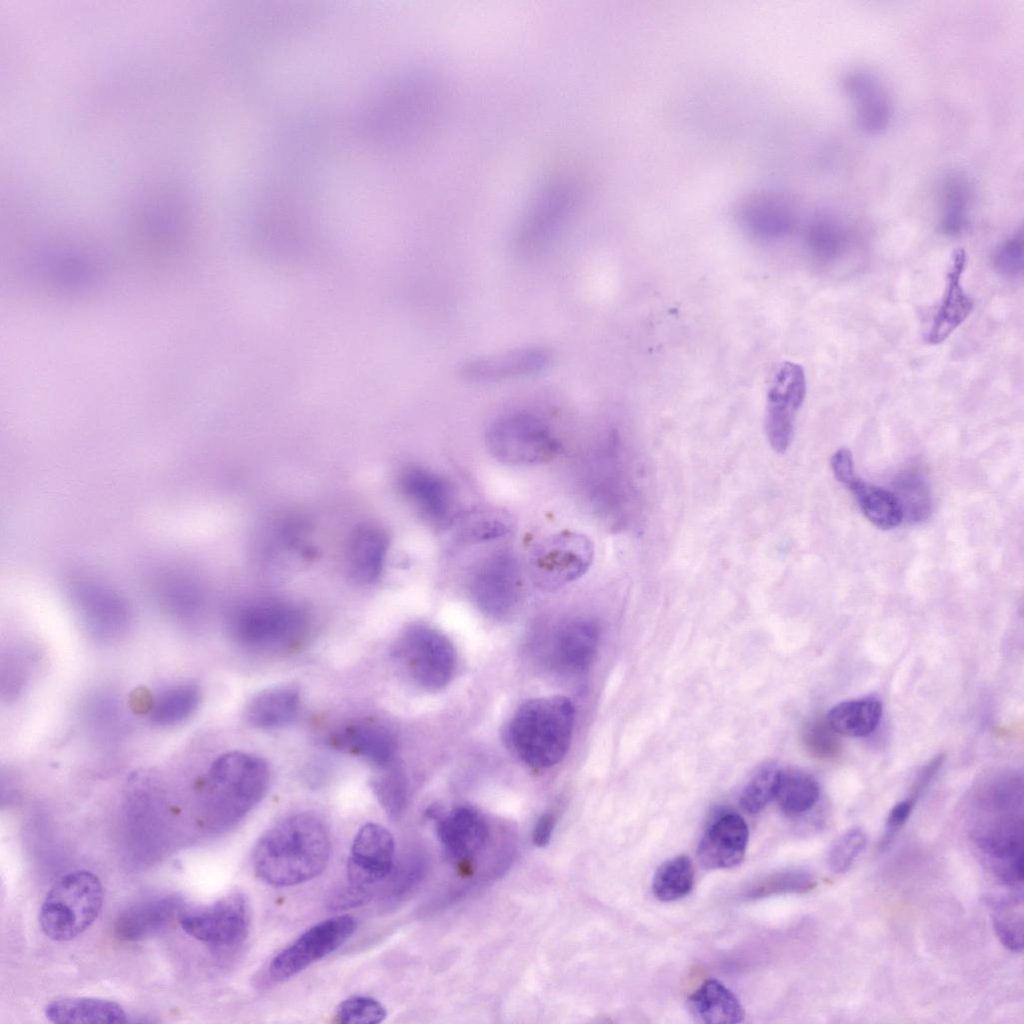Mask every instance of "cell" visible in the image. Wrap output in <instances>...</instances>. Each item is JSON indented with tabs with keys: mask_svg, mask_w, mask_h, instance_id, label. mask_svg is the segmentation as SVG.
Here are the masks:
<instances>
[{
	"mask_svg": "<svg viewBox=\"0 0 1024 1024\" xmlns=\"http://www.w3.org/2000/svg\"><path fill=\"white\" fill-rule=\"evenodd\" d=\"M330 855L331 838L324 820L312 812H298L263 834L254 847L252 864L265 883L289 887L321 874Z\"/></svg>",
	"mask_w": 1024,
	"mask_h": 1024,
	"instance_id": "1",
	"label": "cell"
},
{
	"mask_svg": "<svg viewBox=\"0 0 1024 1024\" xmlns=\"http://www.w3.org/2000/svg\"><path fill=\"white\" fill-rule=\"evenodd\" d=\"M268 782L269 770L263 759L238 751L219 756L198 787L206 827L224 831L236 825L264 796Z\"/></svg>",
	"mask_w": 1024,
	"mask_h": 1024,
	"instance_id": "2",
	"label": "cell"
},
{
	"mask_svg": "<svg viewBox=\"0 0 1024 1024\" xmlns=\"http://www.w3.org/2000/svg\"><path fill=\"white\" fill-rule=\"evenodd\" d=\"M575 709L561 695L531 699L511 719L508 738L517 756L534 768H548L566 755L572 738Z\"/></svg>",
	"mask_w": 1024,
	"mask_h": 1024,
	"instance_id": "3",
	"label": "cell"
},
{
	"mask_svg": "<svg viewBox=\"0 0 1024 1024\" xmlns=\"http://www.w3.org/2000/svg\"><path fill=\"white\" fill-rule=\"evenodd\" d=\"M104 890L98 876L87 870L62 875L49 889L39 911L43 933L58 942L69 941L98 918Z\"/></svg>",
	"mask_w": 1024,
	"mask_h": 1024,
	"instance_id": "4",
	"label": "cell"
},
{
	"mask_svg": "<svg viewBox=\"0 0 1024 1024\" xmlns=\"http://www.w3.org/2000/svg\"><path fill=\"white\" fill-rule=\"evenodd\" d=\"M307 624V616L300 607L282 600L266 599L241 607L233 617L232 632L246 647L282 650L304 636Z\"/></svg>",
	"mask_w": 1024,
	"mask_h": 1024,
	"instance_id": "5",
	"label": "cell"
},
{
	"mask_svg": "<svg viewBox=\"0 0 1024 1024\" xmlns=\"http://www.w3.org/2000/svg\"><path fill=\"white\" fill-rule=\"evenodd\" d=\"M394 655L408 677L425 690L442 689L455 672L456 655L452 643L427 625L409 627L396 644Z\"/></svg>",
	"mask_w": 1024,
	"mask_h": 1024,
	"instance_id": "6",
	"label": "cell"
},
{
	"mask_svg": "<svg viewBox=\"0 0 1024 1024\" xmlns=\"http://www.w3.org/2000/svg\"><path fill=\"white\" fill-rule=\"evenodd\" d=\"M486 441L492 456L510 465L547 463L560 449L547 425L528 413H514L496 420L488 429Z\"/></svg>",
	"mask_w": 1024,
	"mask_h": 1024,
	"instance_id": "7",
	"label": "cell"
},
{
	"mask_svg": "<svg viewBox=\"0 0 1024 1024\" xmlns=\"http://www.w3.org/2000/svg\"><path fill=\"white\" fill-rule=\"evenodd\" d=\"M355 929L356 920L348 914L315 924L273 957L263 972L262 981L279 983L295 976L337 950Z\"/></svg>",
	"mask_w": 1024,
	"mask_h": 1024,
	"instance_id": "8",
	"label": "cell"
},
{
	"mask_svg": "<svg viewBox=\"0 0 1024 1024\" xmlns=\"http://www.w3.org/2000/svg\"><path fill=\"white\" fill-rule=\"evenodd\" d=\"M593 558L592 541L584 534L565 530L546 538L532 551L531 576L539 588L556 590L581 578Z\"/></svg>",
	"mask_w": 1024,
	"mask_h": 1024,
	"instance_id": "9",
	"label": "cell"
},
{
	"mask_svg": "<svg viewBox=\"0 0 1024 1024\" xmlns=\"http://www.w3.org/2000/svg\"><path fill=\"white\" fill-rule=\"evenodd\" d=\"M178 921L188 935L201 942L233 947L248 935L250 906L245 895L235 892L211 905L181 910Z\"/></svg>",
	"mask_w": 1024,
	"mask_h": 1024,
	"instance_id": "10",
	"label": "cell"
},
{
	"mask_svg": "<svg viewBox=\"0 0 1024 1024\" xmlns=\"http://www.w3.org/2000/svg\"><path fill=\"white\" fill-rule=\"evenodd\" d=\"M806 395V377L803 367L786 361L773 374L766 401L765 431L772 449L785 453L793 436L797 413Z\"/></svg>",
	"mask_w": 1024,
	"mask_h": 1024,
	"instance_id": "11",
	"label": "cell"
},
{
	"mask_svg": "<svg viewBox=\"0 0 1024 1024\" xmlns=\"http://www.w3.org/2000/svg\"><path fill=\"white\" fill-rule=\"evenodd\" d=\"M469 590L478 608L492 617H502L515 607L521 593V574L516 558L497 551L472 569Z\"/></svg>",
	"mask_w": 1024,
	"mask_h": 1024,
	"instance_id": "12",
	"label": "cell"
},
{
	"mask_svg": "<svg viewBox=\"0 0 1024 1024\" xmlns=\"http://www.w3.org/2000/svg\"><path fill=\"white\" fill-rule=\"evenodd\" d=\"M395 864L391 833L376 823H366L356 833L347 861L349 885L370 892L384 882Z\"/></svg>",
	"mask_w": 1024,
	"mask_h": 1024,
	"instance_id": "13",
	"label": "cell"
},
{
	"mask_svg": "<svg viewBox=\"0 0 1024 1024\" xmlns=\"http://www.w3.org/2000/svg\"><path fill=\"white\" fill-rule=\"evenodd\" d=\"M428 816L436 820L438 838L452 860H469L486 846L489 829L478 811L462 806L447 814H440L432 808Z\"/></svg>",
	"mask_w": 1024,
	"mask_h": 1024,
	"instance_id": "14",
	"label": "cell"
},
{
	"mask_svg": "<svg viewBox=\"0 0 1024 1024\" xmlns=\"http://www.w3.org/2000/svg\"><path fill=\"white\" fill-rule=\"evenodd\" d=\"M553 361V353L544 347H526L483 358L471 359L459 368L462 379L470 382H494L535 374Z\"/></svg>",
	"mask_w": 1024,
	"mask_h": 1024,
	"instance_id": "15",
	"label": "cell"
},
{
	"mask_svg": "<svg viewBox=\"0 0 1024 1024\" xmlns=\"http://www.w3.org/2000/svg\"><path fill=\"white\" fill-rule=\"evenodd\" d=\"M748 826L736 813L716 818L706 829L698 848L697 857L703 868L726 869L740 864L748 843Z\"/></svg>",
	"mask_w": 1024,
	"mask_h": 1024,
	"instance_id": "16",
	"label": "cell"
},
{
	"mask_svg": "<svg viewBox=\"0 0 1024 1024\" xmlns=\"http://www.w3.org/2000/svg\"><path fill=\"white\" fill-rule=\"evenodd\" d=\"M966 262L965 250L956 249L946 275L943 297L925 334V341L928 344L937 345L944 342L967 319L973 309V300L961 285Z\"/></svg>",
	"mask_w": 1024,
	"mask_h": 1024,
	"instance_id": "17",
	"label": "cell"
},
{
	"mask_svg": "<svg viewBox=\"0 0 1024 1024\" xmlns=\"http://www.w3.org/2000/svg\"><path fill=\"white\" fill-rule=\"evenodd\" d=\"M843 89L852 99L858 128L867 134L883 132L892 117L890 97L879 79L863 70L847 73Z\"/></svg>",
	"mask_w": 1024,
	"mask_h": 1024,
	"instance_id": "18",
	"label": "cell"
},
{
	"mask_svg": "<svg viewBox=\"0 0 1024 1024\" xmlns=\"http://www.w3.org/2000/svg\"><path fill=\"white\" fill-rule=\"evenodd\" d=\"M400 488L426 520L436 524L448 520L453 507V492L440 475L422 467H409L400 477Z\"/></svg>",
	"mask_w": 1024,
	"mask_h": 1024,
	"instance_id": "19",
	"label": "cell"
},
{
	"mask_svg": "<svg viewBox=\"0 0 1024 1024\" xmlns=\"http://www.w3.org/2000/svg\"><path fill=\"white\" fill-rule=\"evenodd\" d=\"M182 902L166 896L136 904L122 912L114 923V933L122 941H139L151 937L178 918Z\"/></svg>",
	"mask_w": 1024,
	"mask_h": 1024,
	"instance_id": "20",
	"label": "cell"
},
{
	"mask_svg": "<svg viewBox=\"0 0 1024 1024\" xmlns=\"http://www.w3.org/2000/svg\"><path fill=\"white\" fill-rule=\"evenodd\" d=\"M387 552L388 538L382 529L372 524L355 528L346 548L348 575L360 584L375 582L384 569Z\"/></svg>",
	"mask_w": 1024,
	"mask_h": 1024,
	"instance_id": "21",
	"label": "cell"
},
{
	"mask_svg": "<svg viewBox=\"0 0 1024 1024\" xmlns=\"http://www.w3.org/2000/svg\"><path fill=\"white\" fill-rule=\"evenodd\" d=\"M598 641L599 631L594 622L585 619L570 621L555 635L552 659L565 672H583L596 655Z\"/></svg>",
	"mask_w": 1024,
	"mask_h": 1024,
	"instance_id": "22",
	"label": "cell"
},
{
	"mask_svg": "<svg viewBox=\"0 0 1024 1024\" xmlns=\"http://www.w3.org/2000/svg\"><path fill=\"white\" fill-rule=\"evenodd\" d=\"M330 742L334 748L360 756L381 769L391 766L395 756L394 738L387 729L376 725L347 727L336 733Z\"/></svg>",
	"mask_w": 1024,
	"mask_h": 1024,
	"instance_id": "23",
	"label": "cell"
},
{
	"mask_svg": "<svg viewBox=\"0 0 1024 1024\" xmlns=\"http://www.w3.org/2000/svg\"><path fill=\"white\" fill-rule=\"evenodd\" d=\"M46 1018L57 1024H120L127 1015L116 1002L91 997L56 999L45 1007Z\"/></svg>",
	"mask_w": 1024,
	"mask_h": 1024,
	"instance_id": "24",
	"label": "cell"
},
{
	"mask_svg": "<svg viewBox=\"0 0 1024 1024\" xmlns=\"http://www.w3.org/2000/svg\"><path fill=\"white\" fill-rule=\"evenodd\" d=\"M694 1018L706 1024H736L744 1019L737 997L715 979L705 981L689 998Z\"/></svg>",
	"mask_w": 1024,
	"mask_h": 1024,
	"instance_id": "25",
	"label": "cell"
},
{
	"mask_svg": "<svg viewBox=\"0 0 1024 1024\" xmlns=\"http://www.w3.org/2000/svg\"><path fill=\"white\" fill-rule=\"evenodd\" d=\"M299 703V692L294 687L268 689L249 701L245 709V718L249 724L257 728H278L294 720Z\"/></svg>",
	"mask_w": 1024,
	"mask_h": 1024,
	"instance_id": "26",
	"label": "cell"
},
{
	"mask_svg": "<svg viewBox=\"0 0 1024 1024\" xmlns=\"http://www.w3.org/2000/svg\"><path fill=\"white\" fill-rule=\"evenodd\" d=\"M882 711L878 698L864 697L838 703L830 709L826 721L839 735L864 737L877 728Z\"/></svg>",
	"mask_w": 1024,
	"mask_h": 1024,
	"instance_id": "27",
	"label": "cell"
},
{
	"mask_svg": "<svg viewBox=\"0 0 1024 1024\" xmlns=\"http://www.w3.org/2000/svg\"><path fill=\"white\" fill-rule=\"evenodd\" d=\"M847 488L853 493L863 515L877 528L890 530L903 521L901 504L893 492L863 482L858 477Z\"/></svg>",
	"mask_w": 1024,
	"mask_h": 1024,
	"instance_id": "28",
	"label": "cell"
},
{
	"mask_svg": "<svg viewBox=\"0 0 1024 1024\" xmlns=\"http://www.w3.org/2000/svg\"><path fill=\"white\" fill-rule=\"evenodd\" d=\"M200 702L199 688L193 684H181L162 691L149 708L150 720L159 726H173L182 723L197 709Z\"/></svg>",
	"mask_w": 1024,
	"mask_h": 1024,
	"instance_id": "29",
	"label": "cell"
},
{
	"mask_svg": "<svg viewBox=\"0 0 1024 1024\" xmlns=\"http://www.w3.org/2000/svg\"><path fill=\"white\" fill-rule=\"evenodd\" d=\"M819 786L809 774L796 770H780L775 799L779 808L788 815L809 811L818 801Z\"/></svg>",
	"mask_w": 1024,
	"mask_h": 1024,
	"instance_id": "30",
	"label": "cell"
},
{
	"mask_svg": "<svg viewBox=\"0 0 1024 1024\" xmlns=\"http://www.w3.org/2000/svg\"><path fill=\"white\" fill-rule=\"evenodd\" d=\"M427 871L425 856L419 852L408 853L395 863L384 881L381 902L392 907L402 902L422 881Z\"/></svg>",
	"mask_w": 1024,
	"mask_h": 1024,
	"instance_id": "31",
	"label": "cell"
},
{
	"mask_svg": "<svg viewBox=\"0 0 1024 1024\" xmlns=\"http://www.w3.org/2000/svg\"><path fill=\"white\" fill-rule=\"evenodd\" d=\"M694 870L691 860L680 855L662 863L654 877L652 890L656 898L669 902L678 900L692 890Z\"/></svg>",
	"mask_w": 1024,
	"mask_h": 1024,
	"instance_id": "32",
	"label": "cell"
},
{
	"mask_svg": "<svg viewBox=\"0 0 1024 1024\" xmlns=\"http://www.w3.org/2000/svg\"><path fill=\"white\" fill-rule=\"evenodd\" d=\"M385 769V772L372 779L371 787L386 814L396 820L403 815L407 807L408 786L405 777L397 768L389 766Z\"/></svg>",
	"mask_w": 1024,
	"mask_h": 1024,
	"instance_id": "33",
	"label": "cell"
},
{
	"mask_svg": "<svg viewBox=\"0 0 1024 1024\" xmlns=\"http://www.w3.org/2000/svg\"><path fill=\"white\" fill-rule=\"evenodd\" d=\"M779 775L780 770L772 764L759 769L741 794L740 803L744 810L757 813L775 798Z\"/></svg>",
	"mask_w": 1024,
	"mask_h": 1024,
	"instance_id": "34",
	"label": "cell"
},
{
	"mask_svg": "<svg viewBox=\"0 0 1024 1024\" xmlns=\"http://www.w3.org/2000/svg\"><path fill=\"white\" fill-rule=\"evenodd\" d=\"M898 498L903 515L911 521L926 519L930 513L931 501L928 488L921 477L907 474L897 480Z\"/></svg>",
	"mask_w": 1024,
	"mask_h": 1024,
	"instance_id": "35",
	"label": "cell"
},
{
	"mask_svg": "<svg viewBox=\"0 0 1024 1024\" xmlns=\"http://www.w3.org/2000/svg\"><path fill=\"white\" fill-rule=\"evenodd\" d=\"M867 842V835L860 827H854L844 832L830 848L828 854L830 870L836 874L847 872L863 852Z\"/></svg>",
	"mask_w": 1024,
	"mask_h": 1024,
	"instance_id": "36",
	"label": "cell"
},
{
	"mask_svg": "<svg viewBox=\"0 0 1024 1024\" xmlns=\"http://www.w3.org/2000/svg\"><path fill=\"white\" fill-rule=\"evenodd\" d=\"M816 886L814 877L804 870L778 872L761 881L749 893L751 897H764L786 892L803 893Z\"/></svg>",
	"mask_w": 1024,
	"mask_h": 1024,
	"instance_id": "37",
	"label": "cell"
},
{
	"mask_svg": "<svg viewBox=\"0 0 1024 1024\" xmlns=\"http://www.w3.org/2000/svg\"><path fill=\"white\" fill-rule=\"evenodd\" d=\"M385 1007L368 996H352L342 1001L336 1009V1018L341 1023L377 1024L386 1018Z\"/></svg>",
	"mask_w": 1024,
	"mask_h": 1024,
	"instance_id": "38",
	"label": "cell"
},
{
	"mask_svg": "<svg viewBox=\"0 0 1024 1024\" xmlns=\"http://www.w3.org/2000/svg\"><path fill=\"white\" fill-rule=\"evenodd\" d=\"M945 200L942 225L947 232L954 233L961 229L966 218L968 186L963 178L953 176L947 180Z\"/></svg>",
	"mask_w": 1024,
	"mask_h": 1024,
	"instance_id": "39",
	"label": "cell"
},
{
	"mask_svg": "<svg viewBox=\"0 0 1024 1024\" xmlns=\"http://www.w3.org/2000/svg\"><path fill=\"white\" fill-rule=\"evenodd\" d=\"M1009 904H1000L996 914L992 916L995 932L1001 943L1009 950H1022L1023 933L1022 919L1016 920Z\"/></svg>",
	"mask_w": 1024,
	"mask_h": 1024,
	"instance_id": "40",
	"label": "cell"
},
{
	"mask_svg": "<svg viewBox=\"0 0 1024 1024\" xmlns=\"http://www.w3.org/2000/svg\"><path fill=\"white\" fill-rule=\"evenodd\" d=\"M827 721L815 723L808 731L806 741L809 749L819 758L827 759L837 756L841 742Z\"/></svg>",
	"mask_w": 1024,
	"mask_h": 1024,
	"instance_id": "41",
	"label": "cell"
},
{
	"mask_svg": "<svg viewBox=\"0 0 1024 1024\" xmlns=\"http://www.w3.org/2000/svg\"><path fill=\"white\" fill-rule=\"evenodd\" d=\"M915 803L913 799L908 797L898 802L890 810L879 842V850L881 852L888 850L892 846L900 830L910 817Z\"/></svg>",
	"mask_w": 1024,
	"mask_h": 1024,
	"instance_id": "42",
	"label": "cell"
},
{
	"mask_svg": "<svg viewBox=\"0 0 1024 1024\" xmlns=\"http://www.w3.org/2000/svg\"><path fill=\"white\" fill-rule=\"evenodd\" d=\"M1023 237L1019 233L1007 240L996 254L997 269L1006 276H1016L1023 270Z\"/></svg>",
	"mask_w": 1024,
	"mask_h": 1024,
	"instance_id": "43",
	"label": "cell"
},
{
	"mask_svg": "<svg viewBox=\"0 0 1024 1024\" xmlns=\"http://www.w3.org/2000/svg\"><path fill=\"white\" fill-rule=\"evenodd\" d=\"M831 468L836 480L846 487L858 477L854 469L853 455L849 449L841 448L832 455Z\"/></svg>",
	"mask_w": 1024,
	"mask_h": 1024,
	"instance_id": "44",
	"label": "cell"
},
{
	"mask_svg": "<svg viewBox=\"0 0 1024 1024\" xmlns=\"http://www.w3.org/2000/svg\"><path fill=\"white\" fill-rule=\"evenodd\" d=\"M944 759H945V755L944 754H939V755L935 756L917 774V776H916V778L914 780V783L912 785V788H911V793L909 795V797L911 799H913L915 802H917L919 796L923 793V791L927 788L929 783L932 781V779L934 778L935 774L940 769Z\"/></svg>",
	"mask_w": 1024,
	"mask_h": 1024,
	"instance_id": "45",
	"label": "cell"
},
{
	"mask_svg": "<svg viewBox=\"0 0 1024 1024\" xmlns=\"http://www.w3.org/2000/svg\"><path fill=\"white\" fill-rule=\"evenodd\" d=\"M555 826V818L551 814H543L536 822L532 833V840L538 847L546 846L551 839Z\"/></svg>",
	"mask_w": 1024,
	"mask_h": 1024,
	"instance_id": "46",
	"label": "cell"
}]
</instances>
